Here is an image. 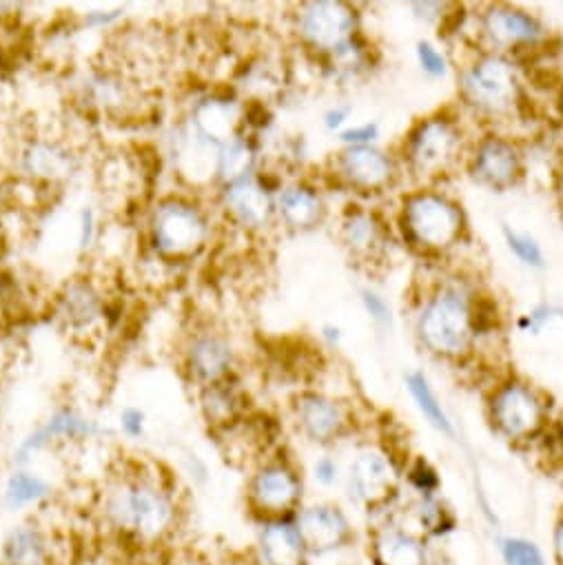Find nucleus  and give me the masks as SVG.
<instances>
[{
  "instance_id": "f257e3e1",
  "label": "nucleus",
  "mask_w": 563,
  "mask_h": 565,
  "mask_svg": "<svg viewBox=\"0 0 563 565\" xmlns=\"http://www.w3.org/2000/svg\"><path fill=\"white\" fill-rule=\"evenodd\" d=\"M178 481L156 466L118 468L98 494V519L120 543L138 552L169 547L184 525Z\"/></svg>"
},
{
  "instance_id": "f03ea898",
  "label": "nucleus",
  "mask_w": 563,
  "mask_h": 565,
  "mask_svg": "<svg viewBox=\"0 0 563 565\" xmlns=\"http://www.w3.org/2000/svg\"><path fill=\"white\" fill-rule=\"evenodd\" d=\"M211 237L209 213L184 195L162 198L149 215V244L162 262L198 257Z\"/></svg>"
},
{
  "instance_id": "7ed1b4c3",
  "label": "nucleus",
  "mask_w": 563,
  "mask_h": 565,
  "mask_svg": "<svg viewBox=\"0 0 563 565\" xmlns=\"http://www.w3.org/2000/svg\"><path fill=\"white\" fill-rule=\"evenodd\" d=\"M244 497L246 508L257 523L289 519L305 505V481L291 461L266 459L251 472Z\"/></svg>"
},
{
  "instance_id": "20e7f679",
  "label": "nucleus",
  "mask_w": 563,
  "mask_h": 565,
  "mask_svg": "<svg viewBox=\"0 0 563 565\" xmlns=\"http://www.w3.org/2000/svg\"><path fill=\"white\" fill-rule=\"evenodd\" d=\"M107 428L76 406L54 408L41 424L28 430L14 446V466H34V461L56 448L85 446L100 439Z\"/></svg>"
},
{
  "instance_id": "39448f33",
  "label": "nucleus",
  "mask_w": 563,
  "mask_h": 565,
  "mask_svg": "<svg viewBox=\"0 0 563 565\" xmlns=\"http://www.w3.org/2000/svg\"><path fill=\"white\" fill-rule=\"evenodd\" d=\"M402 228L411 242L428 250L453 246L464 231L461 209L446 195L422 191L406 198Z\"/></svg>"
},
{
  "instance_id": "423d86ee",
  "label": "nucleus",
  "mask_w": 563,
  "mask_h": 565,
  "mask_svg": "<svg viewBox=\"0 0 563 565\" xmlns=\"http://www.w3.org/2000/svg\"><path fill=\"white\" fill-rule=\"evenodd\" d=\"M472 333V311L466 298L455 291H442L431 298L419 316V338L437 355H461Z\"/></svg>"
},
{
  "instance_id": "0eeeda50",
  "label": "nucleus",
  "mask_w": 563,
  "mask_h": 565,
  "mask_svg": "<svg viewBox=\"0 0 563 565\" xmlns=\"http://www.w3.org/2000/svg\"><path fill=\"white\" fill-rule=\"evenodd\" d=\"M464 100L486 114H503L517 100V78L501 56H484L461 76Z\"/></svg>"
},
{
  "instance_id": "6e6552de",
  "label": "nucleus",
  "mask_w": 563,
  "mask_h": 565,
  "mask_svg": "<svg viewBox=\"0 0 563 565\" xmlns=\"http://www.w3.org/2000/svg\"><path fill=\"white\" fill-rule=\"evenodd\" d=\"M461 151V131L444 116L422 120L408 136L406 156L422 175L444 173Z\"/></svg>"
},
{
  "instance_id": "1a4fd4ad",
  "label": "nucleus",
  "mask_w": 563,
  "mask_h": 565,
  "mask_svg": "<svg viewBox=\"0 0 563 565\" xmlns=\"http://www.w3.org/2000/svg\"><path fill=\"white\" fill-rule=\"evenodd\" d=\"M490 417L506 439L525 441L543 428L545 411L541 399L528 386L508 382L495 391L490 399Z\"/></svg>"
},
{
  "instance_id": "9d476101",
  "label": "nucleus",
  "mask_w": 563,
  "mask_h": 565,
  "mask_svg": "<svg viewBox=\"0 0 563 565\" xmlns=\"http://www.w3.org/2000/svg\"><path fill=\"white\" fill-rule=\"evenodd\" d=\"M0 565H61V543L39 516H21L0 539Z\"/></svg>"
},
{
  "instance_id": "9b49d317",
  "label": "nucleus",
  "mask_w": 563,
  "mask_h": 565,
  "mask_svg": "<svg viewBox=\"0 0 563 565\" xmlns=\"http://www.w3.org/2000/svg\"><path fill=\"white\" fill-rule=\"evenodd\" d=\"M355 10L340 0H318L307 3L298 14L300 36L320 52H338L353 41Z\"/></svg>"
},
{
  "instance_id": "f8f14e48",
  "label": "nucleus",
  "mask_w": 563,
  "mask_h": 565,
  "mask_svg": "<svg viewBox=\"0 0 563 565\" xmlns=\"http://www.w3.org/2000/svg\"><path fill=\"white\" fill-rule=\"evenodd\" d=\"M235 366V349L226 335L198 331L184 347V371L191 384L206 388L226 382Z\"/></svg>"
},
{
  "instance_id": "ddd939ff",
  "label": "nucleus",
  "mask_w": 563,
  "mask_h": 565,
  "mask_svg": "<svg viewBox=\"0 0 563 565\" xmlns=\"http://www.w3.org/2000/svg\"><path fill=\"white\" fill-rule=\"evenodd\" d=\"M349 492L367 510L386 505L397 494V472L380 450H362L349 468Z\"/></svg>"
},
{
  "instance_id": "4468645a",
  "label": "nucleus",
  "mask_w": 563,
  "mask_h": 565,
  "mask_svg": "<svg viewBox=\"0 0 563 565\" xmlns=\"http://www.w3.org/2000/svg\"><path fill=\"white\" fill-rule=\"evenodd\" d=\"M296 523L311 556H327L353 541V525L347 512L336 503L302 505Z\"/></svg>"
},
{
  "instance_id": "2eb2a0df",
  "label": "nucleus",
  "mask_w": 563,
  "mask_h": 565,
  "mask_svg": "<svg viewBox=\"0 0 563 565\" xmlns=\"http://www.w3.org/2000/svg\"><path fill=\"white\" fill-rule=\"evenodd\" d=\"M107 309L100 289L89 277H74L59 296V320L74 335H89L105 322Z\"/></svg>"
},
{
  "instance_id": "dca6fc26",
  "label": "nucleus",
  "mask_w": 563,
  "mask_h": 565,
  "mask_svg": "<svg viewBox=\"0 0 563 565\" xmlns=\"http://www.w3.org/2000/svg\"><path fill=\"white\" fill-rule=\"evenodd\" d=\"M309 550L296 516L259 521L255 534L257 565H309Z\"/></svg>"
},
{
  "instance_id": "f3484780",
  "label": "nucleus",
  "mask_w": 563,
  "mask_h": 565,
  "mask_svg": "<svg viewBox=\"0 0 563 565\" xmlns=\"http://www.w3.org/2000/svg\"><path fill=\"white\" fill-rule=\"evenodd\" d=\"M294 415L300 433L320 446L338 441L349 430L347 408L322 393H302L296 399Z\"/></svg>"
},
{
  "instance_id": "a211bd4d",
  "label": "nucleus",
  "mask_w": 563,
  "mask_h": 565,
  "mask_svg": "<svg viewBox=\"0 0 563 565\" xmlns=\"http://www.w3.org/2000/svg\"><path fill=\"white\" fill-rule=\"evenodd\" d=\"M56 497L54 481L34 466H12L0 481V505L12 514L32 516Z\"/></svg>"
},
{
  "instance_id": "6ab92c4d",
  "label": "nucleus",
  "mask_w": 563,
  "mask_h": 565,
  "mask_svg": "<svg viewBox=\"0 0 563 565\" xmlns=\"http://www.w3.org/2000/svg\"><path fill=\"white\" fill-rule=\"evenodd\" d=\"M220 198L226 213L240 226L251 231L268 226L275 215V195L259 182V178H255V173L244 180L224 184Z\"/></svg>"
},
{
  "instance_id": "aec40b11",
  "label": "nucleus",
  "mask_w": 563,
  "mask_h": 565,
  "mask_svg": "<svg viewBox=\"0 0 563 565\" xmlns=\"http://www.w3.org/2000/svg\"><path fill=\"white\" fill-rule=\"evenodd\" d=\"M338 171L351 186H358L364 191H380L395 175L393 160L384 151L371 145L347 147L338 158Z\"/></svg>"
},
{
  "instance_id": "412c9836",
  "label": "nucleus",
  "mask_w": 563,
  "mask_h": 565,
  "mask_svg": "<svg viewBox=\"0 0 563 565\" xmlns=\"http://www.w3.org/2000/svg\"><path fill=\"white\" fill-rule=\"evenodd\" d=\"M19 167L34 182H61L74 173L76 158L59 140L36 138L21 151Z\"/></svg>"
},
{
  "instance_id": "4be33fe9",
  "label": "nucleus",
  "mask_w": 563,
  "mask_h": 565,
  "mask_svg": "<svg viewBox=\"0 0 563 565\" xmlns=\"http://www.w3.org/2000/svg\"><path fill=\"white\" fill-rule=\"evenodd\" d=\"M472 173L484 184L495 189L510 186L519 173H521V158L512 142L488 136L477 145L475 158H472Z\"/></svg>"
},
{
  "instance_id": "5701e85b",
  "label": "nucleus",
  "mask_w": 563,
  "mask_h": 565,
  "mask_svg": "<svg viewBox=\"0 0 563 565\" xmlns=\"http://www.w3.org/2000/svg\"><path fill=\"white\" fill-rule=\"evenodd\" d=\"M484 30L488 39L503 50L530 47L543 39V28L534 17L506 6H497L486 12Z\"/></svg>"
},
{
  "instance_id": "b1692460",
  "label": "nucleus",
  "mask_w": 563,
  "mask_h": 565,
  "mask_svg": "<svg viewBox=\"0 0 563 565\" xmlns=\"http://www.w3.org/2000/svg\"><path fill=\"white\" fill-rule=\"evenodd\" d=\"M240 122H242L240 103L224 96H206L198 100L191 109V120H189V125L215 147L235 138Z\"/></svg>"
},
{
  "instance_id": "393cba45",
  "label": "nucleus",
  "mask_w": 563,
  "mask_h": 565,
  "mask_svg": "<svg viewBox=\"0 0 563 565\" xmlns=\"http://www.w3.org/2000/svg\"><path fill=\"white\" fill-rule=\"evenodd\" d=\"M369 552L375 565H428L424 539L402 525H382L373 534Z\"/></svg>"
},
{
  "instance_id": "a878e982",
  "label": "nucleus",
  "mask_w": 563,
  "mask_h": 565,
  "mask_svg": "<svg viewBox=\"0 0 563 565\" xmlns=\"http://www.w3.org/2000/svg\"><path fill=\"white\" fill-rule=\"evenodd\" d=\"M275 215H279L289 228L309 231L322 222L325 202L309 184H287L275 193Z\"/></svg>"
},
{
  "instance_id": "bb28decb",
  "label": "nucleus",
  "mask_w": 563,
  "mask_h": 565,
  "mask_svg": "<svg viewBox=\"0 0 563 565\" xmlns=\"http://www.w3.org/2000/svg\"><path fill=\"white\" fill-rule=\"evenodd\" d=\"M200 411L209 426L226 433L242 419V395L229 380L200 388Z\"/></svg>"
},
{
  "instance_id": "cd10ccee",
  "label": "nucleus",
  "mask_w": 563,
  "mask_h": 565,
  "mask_svg": "<svg viewBox=\"0 0 563 565\" xmlns=\"http://www.w3.org/2000/svg\"><path fill=\"white\" fill-rule=\"evenodd\" d=\"M253 169H255V149L248 138L235 136L229 142L217 147L215 178L222 182V186L253 175Z\"/></svg>"
},
{
  "instance_id": "c85d7f7f",
  "label": "nucleus",
  "mask_w": 563,
  "mask_h": 565,
  "mask_svg": "<svg viewBox=\"0 0 563 565\" xmlns=\"http://www.w3.org/2000/svg\"><path fill=\"white\" fill-rule=\"evenodd\" d=\"M347 246L358 255H371L382 242V224L367 211H353L342 228Z\"/></svg>"
},
{
  "instance_id": "c756f323",
  "label": "nucleus",
  "mask_w": 563,
  "mask_h": 565,
  "mask_svg": "<svg viewBox=\"0 0 563 565\" xmlns=\"http://www.w3.org/2000/svg\"><path fill=\"white\" fill-rule=\"evenodd\" d=\"M406 386H408V391H411V395H413L417 408H419L422 415L428 419V424H431L433 428H437L439 433L453 437V435H455L453 422H450V417L446 415V411L442 408V404H439L437 395L433 393V388H431L426 375H422V373H408V375H406Z\"/></svg>"
},
{
  "instance_id": "7c9ffc66",
  "label": "nucleus",
  "mask_w": 563,
  "mask_h": 565,
  "mask_svg": "<svg viewBox=\"0 0 563 565\" xmlns=\"http://www.w3.org/2000/svg\"><path fill=\"white\" fill-rule=\"evenodd\" d=\"M415 521H417V527L422 534H431V536H439V534H446L455 527V516L453 512L439 501L433 497H422L415 508Z\"/></svg>"
},
{
  "instance_id": "2f4dec72",
  "label": "nucleus",
  "mask_w": 563,
  "mask_h": 565,
  "mask_svg": "<svg viewBox=\"0 0 563 565\" xmlns=\"http://www.w3.org/2000/svg\"><path fill=\"white\" fill-rule=\"evenodd\" d=\"M499 552L506 565H548L539 545L521 536L499 539Z\"/></svg>"
},
{
  "instance_id": "473e14b6",
  "label": "nucleus",
  "mask_w": 563,
  "mask_h": 565,
  "mask_svg": "<svg viewBox=\"0 0 563 565\" xmlns=\"http://www.w3.org/2000/svg\"><path fill=\"white\" fill-rule=\"evenodd\" d=\"M87 92L94 98V103L100 105V107H118V105H123L120 100L125 98L123 83L118 78L109 76V74L92 76L89 85H87Z\"/></svg>"
},
{
  "instance_id": "72a5a7b5",
  "label": "nucleus",
  "mask_w": 563,
  "mask_h": 565,
  "mask_svg": "<svg viewBox=\"0 0 563 565\" xmlns=\"http://www.w3.org/2000/svg\"><path fill=\"white\" fill-rule=\"evenodd\" d=\"M503 235H506V242L510 246V250L528 266L532 268H541L543 266V253H541V246L537 244L534 237H530L528 233H517V231H510L508 226L503 228Z\"/></svg>"
},
{
  "instance_id": "f704fd0d",
  "label": "nucleus",
  "mask_w": 563,
  "mask_h": 565,
  "mask_svg": "<svg viewBox=\"0 0 563 565\" xmlns=\"http://www.w3.org/2000/svg\"><path fill=\"white\" fill-rule=\"evenodd\" d=\"M118 430L129 441H145L149 435V417L140 406H125L118 413Z\"/></svg>"
},
{
  "instance_id": "c9c22d12",
  "label": "nucleus",
  "mask_w": 563,
  "mask_h": 565,
  "mask_svg": "<svg viewBox=\"0 0 563 565\" xmlns=\"http://www.w3.org/2000/svg\"><path fill=\"white\" fill-rule=\"evenodd\" d=\"M408 481L422 492V497H433L439 488V477H437V470L424 461V459H417L411 468H408Z\"/></svg>"
},
{
  "instance_id": "e433bc0d",
  "label": "nucleus",
  "mask_w": 563,
  "mask_h": 565,
  "mask_svg": "<svg viewBox=\"0 0 563 565\" xmlns=\"http://www.w3.org/2000/svg\"><path fill=\"white\" fill-rule=\"evenodd\" d=\"M98 239V213L94 206H83L78 213V248L92 250Z\"/></svg>"
},
{
  "instance_id": "4c0bfd02",
  "label": "nucleus",
  "mask_w": 563,
  "mask_h": 565,
  "mask_svg": "<svg viewBox=\"0 0 563 565\" xmlns=\"http://www.w3.org/2000/svg\"><path fill=\"white\" fill-rule=\"evenodd\" d=\"M125 19V10L123 8H114V10H92L83 17V25L87 30L100 32V30H109L116 28L120 21Z\"/></svg>"
},
{
  "instance_id": "58836bf2",
  "label": "nucleus",
  "mask_w": 563,
  "mask_h": 565,
  "mask_svg": "<svg viewBox=\"0 0 563 565\" xmlns=\"http://www.w3.org/2000/svg\"><path fill=\"white\" fill-rule=\"evenodd\" d=\"M417 61L422 65V70L433 76V78H439L446 74V58L431 45V43H419L417 45Z\"/></svg>"
},
{
  "instance_id": "ea45409f",
  "label": "nucleus",
  "mask_w": 563,
  "mask_h": 565,
  "mask_svg": "<svg viewBox=\"0 0 563 565\" xmlns=\"http://www.w3.org/2000/svg\"><path fill=\"white\" fill-rule=\"evenodd\" d=\"M182 472L193 486H204L209 481V463L198 452H187L182 459Z\"/></svg>"
},
{
  "instance_id": "a19ab883",
  "label": "nucleus",
  "mask_w": 563,
  "mask_h": 565,
  "mask_svg": "<svg viewBox=\"0 0 563 565\" xmlns=\"http://www.w3.org/2000/svg\"><path fill=\"white\" fill-rule=\"evenodd\" d=\"M362 305L367 309V313L380 324V327H391V307L386 305L384 298H380L373 291H364L362 294Z\"/></svg>"
},
{
  "instance_id": "79ce46f5",
  "label": "nucleus",
  "mask_w": 563,
  "mask_h": 565,
  "mask_svg": "<svg viewBox=\"0 0 563 565\" xmlns=\"http://www.w3.org/2000/svg\"><path fill=\"white\" fill-rule=\"evenodd\" d=\"M380 129L378 125H362V127H351V129H344L340 134V140L347 145V147H369L375 138H378Z\"/></svg>"
},
{
  "instance_id": "37998d69",
  "label": "nucleus",
  "mask_w": 563,
  "mask_h": 565,
  "mask_svg": "<svg viewBox=\"0 0 563 565\" xmlns=\"http://www.w3.org/2000/svg\"><path fill=\"white\" fill-rule=\"evenodd\" d=\"M340 477V466L333 457H320L316 463H314V479L325 486V488H331Z\"/></svg>"
},
{
  "instance_id": "c03bdc74",
  "label": "nucleus",
  "mask_w": 563,
  "mask_h": 565,
  "mask_svg": "<svg viewBox=\"0 0 563 565\" xmlns=\"http://www.w3.org/2000/svg\"><path fill=\"white\" fill-rule=\"evenodd\" d=\"M349 111H351L349 107H336V109L327 111V116H325V125H327V129H331V131L340 129V127L347 122Z\"/></svg>"
},
{
  "instance_id": "a18cd8bd",
  "label": "nucleus",
  "mask_w": 563,
  "mask_h": 565,
  "mask_svg": "<svg viewBox=\"0 0 563 565\" xmlns=\"http://www.w3.org/2000/svg\"><path fill=\"white\" fill-rule=\"evenodd\" d=\"M169 565H209V561H204L202 556H198L193 552H182Z\"/></svg>"
},
{
  "instance_id": "49530a36",
  "label": "nucleus",
  "mask_w": 563,
  "mask_h": 565,
  "mask_svg": "<svg viewBox=\"0 0 563 565\" xmlns=\"http://www.w3.org/2000/svg\"><path fill=\"white\" fill-rule=\"evenodd\" d=\"M554 556H556L559 565H563V516L559 519V523L554 527Z\"/></svg>"
},
{
  "instance_id": "de8ad7c7",
  "label": "nucleus",
  "mask_w": 563,
  "mask_h": 565,
  "mask_svg": "<svg viewBox=\"0 0 563 565\" xmlns=\"http://www.w3.org/2000/svg\"><path fill=\"white\" fill-rule=\"evenodd\" d=\"M322 335H325L331 344H338V342H340V329H338V327H325V329H322Z\"/></svg>"
},
{
  "instance_id": "09e8293b",
  "label": "nucleus",
  "mask_w": 563,
  "mask_h": 565,
  "mask_svg": "<svg viewBox=\"0 0 563 565\" xmlns=\"http://www.w3.org/2000/svg\"><path fill=\"white\" fill-rule=\"evenodd\" d=\"M561 193H563V186H561Z\"/></svg>"
}]
</instances>
